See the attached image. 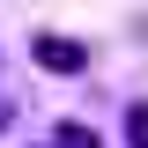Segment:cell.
I'll list each match as a JSON object with an SVG mask.
<instances>
[{
	"mask_svg": "<svg viewBox=\"0 0 148 148\" xmlns=\"http://www.w3.org/2000/svg\"><path fill=\"white\" fill-rule=\"evenodd\" d=\"M30 52H37L45 74H82V67H89V45H74V37H37Z\"/></svg>",
	"mask_w": 148,
	"mask_h": 148,
	"instance_id": "obj_1",
	"label": "cell"
},
{
	"mask_svg": "<svg viewBox=\"0 0 148 148\" xmlns=\"http://www.w3.org/2000/svg\"><path fill=\"white\" fill-rule=\"evenodd\" d=\"M52 148H104V141H96V133H89V126H74V119H67V126H59V133H52Z\"/></svg>",
	"mask_w": 148,
	"mask_h": 148,
	"instance_id": "obj_2",
	"label": "cell"
},
{
	"mask_svg": "<svg viewBox=\"0 0 148 148\" xmlns=\"http://www.w3.org/2000/svg\"><path fill=\"white\" fill-rule=\"evenodd\" d=\"M126 148H148V104H126Z\"/></svg>",
	"mask_w": 148,
	"mask_h": 148,
	"instance_id": "obj_3",
	"label": "cell"
}]
</instances>
